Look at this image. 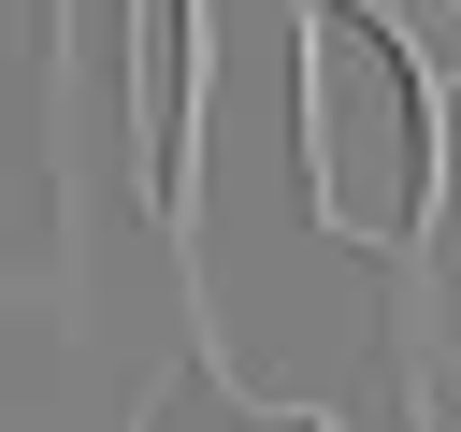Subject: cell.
<instances>
[{
  "mask_svg": "<svg viewBox=\"0 0 461 432\" xmlns=\"http://www.w3.org/2000/svg\"><path fill=\"white\" fill-rule=\"evenodd\" d=\"M303 144H317V202H331V230L403 245V230L432 216L447 115H432V72L389 43L375 0H303Z\"/></svg>",
  "mask_w": 461,
  "mask_h": 432,
  "instance_id": "obj_1",
  "label": "cell"
}]
</instances>
